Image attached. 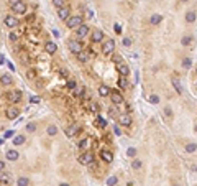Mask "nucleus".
Segmentation results:
<instances>
[{
  "mask_svg": "<svg viewBox=\"0 0 197 186\" xmlns=\"http://www.w3.org/2000/svg\"><path fill=\"white\" fill-rule=\"evenodd\" d=\"M10 8H12V12L15 15H25L28 7H26L25 2H21V0H12L10 2Z\"/></svg>",
  "mask_w": 197,
  "mask_h": 186,
  "instance_id": "obj_1",
  "label": "nucleus"
},
{
  "mask_svg": "<svg viewBox=\"0 0 197 186\" xmlns=\"http://www.w3.org/2000/svg\"><path fill=\"white\" fill-rule=\"evenodd\" d=\"M82 21H84L82 15H71V17L66 20V27L67 28H76V30H77V28L82 25Z\"/></svg>",
  "mask_w": 197,
  "mask_h": 186,
  "instance_id": "obj_2",
  "label": "nucleus"
},
{
  "mask_svg": "<svg viewBox=\"0 0 197 186\" xmlns=\"http://www.w3.org/2000/svg\"><path fill=\"white\" fill-rule=\"evenodd\" d=\"M77 160H79V163H81V165L91 166L92 163H94L95 157H94V153H92V152H89V150H87V152H84V153H82V155H81V157H79Z\"/></svg>",
  "mask_w": 197,
  "mask_h": 186,
  "instance_id": "obj_3",
  "label": "nucleus"
},
{
  "mask_svg": "<svg viewBox=\"0 0 197 186\" xmlns=\"http://www.w3.org/2000/svg\"><path fill=\"white\" fill-rule=\"evenodd\" d=\"M112 99V102L115 104V106H120V104H123V100H125V97H123V94H122V91H118V89H112L110 91V96H108Z\"/></svg>",
  "mask_w": 197,
  "mask_h": 186,
  "instance_id": "obj_4",
  "label": "nucleus"
},
{
  "mask_svg": "<svg viewBox=\"0 0 197 186\" xmlns=\"http://www.w3.org/2000/svg\"><path fill=\"white\" fill-rule=\"evenodd\" d=\"M113 51H115V41L113 40L104 41V45H102V53L107 54V56H110V54H113Z\"/></svg>",
  "mask_w": 197,
  "mask_h": 186,
  "instance_id": "obj_5",
  "label": "nucleus"
},
{
  "mask_svg": "<svg viewBox=\"0 0 197 186\" xmlns=\"http://www.w3.org/2000/svg\"><path fill=\"white\" fill-rule=\"evenodd\" d=\"M67 48H69V51L72 54H77L82 51V43L77 40H71V41H67Z\"/></svg>",
  "mask_w": 197,
  "mask_h": 186,
  "instance_id": "obj_6",
  "label": "nucleus"
},
{
  "mask_svg": "<svg viewBox=\"0 0 197 186\" xmlns=\"http://www.w3.org/2000/svg\"><path fill=\"white\" fill-rule=\"evenodd\" d=\"M3 23H5L7 28H17L20 25V20L15 15H7L5 18H3Z\"/></svg>",
  "mask_w": 197,
  "mask_h": 186,
  "instance_id": "obj_7",
  "label": "nucleus"
},
{
  "mask_svg": "<svg viewBox=\"0 0 197 186\" xmlns=\"http://www.w3.org/2000/svg\"><path fill=\"white\" fill-rule=\"evenodd\" d=\"M89 33H91V27H89V25H84V23H82V25H81V27L76 30V35H77L79 40H84V38H87V36H89Z\"/></svg>",
  "mask_w": 197,
  "mask_h": 186,
  "instance_id": "obj_8",
  "label": "nucleus"
},
{
  "mask_svg": "<svg viewBox=\"0 0 197 186\" xmlns=\"http://www.w3.org/2000/svg\"><path fill=\"white\" fill-rule=\"evenodd\" d=\"M7 99L10 100L12 104H18L20 100H21V91H10V92L7 94Z\"/></svg>",
  "mask_w": 197,
  "mask_h": 186,
  "instance_id": "obj_9",
  "label": "nucleus"
},
{
  "mask_svg": "<svg viewBox=\"0 0 197 186\" xmlns=\"http://www.w3.org/2000/svg\"><path fill=\"white\" fill-rule=\"evenodd\" d=\"M104 38H105L104 31H102V30H98V28H95V30H94V31L91 33V41H92V43H98V41H104Z\"/></svg>",
  "mask_w": 197,
  "mask_h": 186,
  "instance_id": "obj_10",
  "label": "nucleus"
},
{
  "mask_svg": "<svg viewBox=\"0 0 197 186\" xmlns=\"http://www.w3.org/2000/svg\"><path fill=\"white\" fill-rule=\"evenodd\" d=\"M58 17H59V20H63V21H66L69 17H71V8L69 7H61V8H58Z\"/></svg>",
  "mask_w": 197,
  "mask_h": 186,
  "instance_id": "obj_11",
  "label": "nucleus"
},
{
  "mask_svg": "<svg viewBox=\"0 0 197 186\" xmlns=\"http://www.w3.org/2000/svg\"><path fill=\"white\" fill-rule=\"evenodd\" d=\"M118 124L122 127H130L131 125V115L130 114H120V115H118Z\"/></svg>",
  "mask_w": 197,
  "mask_h": 186,
  "instance_id": "obj_12",
  "label": "nucleus"
},
{
  "mask_svg": "<svg viewBox=\"0 0 197 186\" xmlns=\"http://www.w3.org/2000/svg\"><path fill=\"white\" fill-rule=\"evenodd\" d=\"M5 158L8 160V161H17V160L20 158V153L15 150V148H8L5 152Z\"/></svg>",
  "mask_w": 197,
  "mask_h": 186,
  "instance_id": "obj_13",
  "label": "nucleus"
},
{
  "mask_svg": "<svg viewBox=\"0 0 197 186\" xmlns=\"http://www.w3.org/2000/svg\"><path fill=\"white\" fill-rule=\"evenodd\" d=\"M18 115H20L18 107H8V109H7V119L8 120H15Z\"/></svg>",
  "mask_w": 197,
  "mask_h": 186,
  "instance_id": "obj_14",
  "label": "nucleus"
},
{
  "mask_svg": "<svg viewBox=\"0 0 197 186\" xmlns=\"http://www.w3.org/2000/svg\"><path fill=\"white\" fill-rule=\"evenodd\" d=\"M117 71L120 73V76H125V78H128V74H130V68H128V64L126 63H120V64H117Z\"/></svg>",
  "mask_w": 197,
  "mask_h": 186,
  "instance_id": "obj_15",
  "label": "nucleus"
},
{
  "mask_svg": "<svg viewBox=\"0 0 197 186\" xmlns=\"http://www.w3.org/2000/svg\"><path fill=\"white\" fill-rule=\"evenodd\" d=\"M45 51L48 54H54L58 51V45L54 43V41H46L45 43Z\"/></svg>",
  "mask_w": 197,
  "mask_h": 186,
  "instance_id": "obj_16",
  "label": "nucleus"
},
{
  "mask_svg": "<svg viewBox=\"0 0 197 186\" xmlns=\"http://www.w3.org/2000/svg\"><path fill=\"white\" fill-rule=\"evenodd\" d=\"M100 158L104 160L105 163H112L113 161V155H112L110 150H102L100 152Z\"/></svg>",
  "mask_w": 197,
  "mask_h": 186,
  "instance_id": "obj_17",
  "label": "nucleus"
},
{
  "mask_svg": "<svg viewBox=\"0 0 197 186\" xmlns=\"http://www.w3.org/2000/svg\"><path fill=\"white\" fill-rule=\"evenodd\" d=\"M161 21H163V15H161V13H153L150 17V23L153 25V27H158Z\"/></svg>",
  "mask_w": 197,
  "mask_h": 186,
  "instance_id": "obj_18",
  "label": "nucleus"
},
{
  "mask_svg": "<svg viewBox=\"0 0 197 186\" xmlns=\"http://www.w3.org/2000/svg\"><path fill=\"white\" fill-rule=\"evenodd\" d=\"M110 87L108 86H105V84H100V86H98V96H100V97H108V96H110Z\"/></svg>",
  "mask_w": 197,
  "mask_h": 186,
  "instance_id": "obj_19",
  "label": "nucleus"
},
{
  "mask_svg": "<svg viewBox=\"0 0 197 186\" xmlns=\"http://www.w3.org/2000/svg\"><path fill=\"white\" fill-rule=\"evenodd\" d=\"M0 84H2V86H10V84H13V78L10 76V74H2Z\"/></svg>",
  "mask_w": 197,
  "mask_h": 186,
  "instance_id": "obj_20",
  "label": "nucleus"
},
{
  "mask_svg": "<svg viewBox=\"0 0 197 186\" xmlns=\"http://www.w3.org/2000/svg\"><path fill=\"white\" fill-rule=\"evenodd\" d=\"M79 132H81V127H79L77 124H74V125H72L71 128H67V130H66L67 137H74V135H77Z\"/></svg>",
  "mask_w": 197,
  "mask_h": 186,
  "instance_id": "obj_21",
  "label": "nucleus"
},
{
  "mask_svg": "<svg viewBox=\"0 0 197 186\" xmlns=\"http://www.w3.org/2000/svg\"><path fill=\"white\" fill-rule=\"evenodd\" d=\"M76 58H77V61H79V63H87V61H89V53L82 50L81 53H77V54H76Z\"/></svg>",
  "mask_w": 197,
  "mask_h": 186,
  "instance_id": "obj_22",
  "label": "nucleus"
},
{
  "mask_svg": "<svg viewBox=\"0 0 197 186\" xmlns=\"http://www.w3.org/2000/svg\"><path fill=\"white\" fill-rule=\"evenodd\" d=\"M89 145H91V140H89V138H82L77 143V147L81 148V150H84V152H87V150H89Z\"/></svg>",
  "mask_w": 197,
  "mask_h": 186,
  "instance_id": "obj_23",
  "label": "nucleus"
},
{
  "mask_svg": "<svg viewBox=\"0 0 197 186\" xmlns=\"http://www.w3.org/2000/svg\"><path fill=\"white\" fill-rule=\"evenodd\" d=\"M197 18V13H196V10H190V12H187L186 13V21L187 23H194Z\"/></svg>",
  "mask_w": 197,
  "mask_h": 186,
  "instance_id": "obj_24",
  "label": "nucleus"
},
{
  "mask_svg": "<svg viewBox=\"0 0 197 186\" xmlns=\"http://www.w3.org/2000/svg\"><path fill=\"white\" fill-rule=\"evenodd\" d=\"M25 140H26L25 135H15V137H13V145H15V147L23 145V143H25Z\"/></svg>",
  "mask_w": 197,
  "mask_h": 186,
  "instance_id": "obj_25",
  "label": "nucleus"
},
{
  "mask_svg": "<svg viewBox=\"0 0 197 186\" xmlns=\"http://www.w3.org/2000/svg\"><path fill=\"white\" fill-rule=\"evenodd\" d=\"M192 41H194V38H192L190 35H186V36L181 38V45H182V46H190V45H192Z\"/></svg>",
  "mask_w": 197,
  "mask_h": 186,
  "instance_id": "obj_26",
  "label": "nucleus"
},
{
  "mask_svg": "<svg viewBox=\"0 0 197 186\" xmlns=\"http://www.w3.org/2000/svg\"><path fill=\"white\" fill-rule=\"evenodd\" d=\"M10 175H8V173H3V171H0V183H2V185H8V183H10Z\"/></svg>",
  "mask_w": 197,
  "mask_h": 186,
  "instance_id": "obj_27",
  "label": "nucleus"
},
{
  "mask_svg": "<svg viewBox=\"0 0 197 186\" xmlns=\"http://www.w3.org/2000/svg\"><path fill=\"white\" fill-rule=\"evenodd\" d=\"M118 86L122 87V89H128L130 82H128V79H126L125 76H120V79H118Z\"/></svg>",
  "mask_w": 197,
  "mask_h": 186,
  "instance_id": "obj_28",
  "label": "nucleus"
},
{
  "mask_svg": "<svg viewBox=\"0 0 197 186\" xmlns=\"http://www.w3.org/2000/svg\"><path fill=\"white\" fill-rule=\"evenodd\" d=\"M17 185L18 186H30V178H26V176H20L17 179Z\"/></svg>",
  "mask_w": 197,
  "mask_h": 186,
  "instance_id": "obj_29",
  "label": "nucleus"
},
{
  "mask_svg": "<svg viewBox=\"0 0 197 186\" xmlns=\"http://www.w3.org/2000/svg\"><path fill=\"white\" fill-rule=\"evenodd\" d=\"M46 133H48L49 137H54V135L58 133V127L56 125H48L46 127Z\"/></svg>",
  "mask_w": 197,
  "mask_h": 186,
  "instance_id": "obj_30",
  "label": "nucleus"
},
{
  "mask_svg": "<svg viewBox=\"0 0 197 186\" xmlns=\"http://www.w3.org/2000/svg\"><path fill=\"white\" fill-rule=\"evenodd\" d=\"M190 66H192V58H190V56H186L182 60V68L184 69H190Z\"/></svg>",
  "mask_w": 197,
  "mask_h": 186,
  "instance_id": "obj_31",
  "label": "nucleus"
},
{
  "mask_svg": "<svg viewBox=\"0 0 197 186\" xmlns=\"http://www.w3.org/2000/svg\"><path fill=\"white\" fill-rule=\"evenodd\" d=\"M95 125L100 127V128H105V127H107V120H105L104 117H100V115H98L97 119H95Z\"/></svg>",
  "mask_w": 197,
  "mask_h": 186,
  "instance_id": "obj_32",
  "label": "nucleus"
},
{
  "mask_svg": "<svg viewBox=\"0 0 197 186\" xmlns=\"http://www.w3.org/2000/svg\"><path fill=\"white\" fill-rule=\"evenodd\" d=\"M172 86H174V89L177 91V94H182V86H181V82H179V79H172Z\"/></svg>",
  "mask_w": 197,
  "mask_h": 186,
  "instance_id": "obj_33",
  "label": "nucleus"
},
{
  "mask_svg": "<svg viewBox=\"0 0 197 186\" xmlns=\"http://www.w3.org/2000/svg\"><path fill=\"white\" fill-rule=\"evenodd\" d=\"M196 150H197V143H194V142H190V143L186 145V152L187 153H194Z\"/></svg>",
  "mask_w": 197,
  "mask_h": 186,
  "instance_id": "obj_34",
  "label": "nucleus"
},
{
  "mask_svg": "<svg viewBox=\"0 0 197 186\" xmlns=\"http://www.w3.org/2000/svg\"><path fill=\"white\" fill-rule=\"evenodd\" d=\"M117 185H118L117 176H108V178H107V186H117Z\"/></svg>",
  "mask_w": 197,
  "mask_h": 186,
  "instance_id": "obj_35",
  "label": "nucleus"
},
{
  "mask_svg": "<svg viewBox=\"0 0 197 186\" xmlns=\"http://www.w3.org/2000/svg\"><path fill=\"white\" fill-rule=\"evenodd\" d=\"M141 166H143V163H141V160L135 158V160H133V161H131V168H133V170H140Z\"/></svg>",
  "mask_w": 197,
  "mask_h": 186,
  "instance_id": "obj_36",
  "label": "nucleus"
},
{
  "mask_svg": "<svg viewBox=\"0 0 197 186\" xmlns=\"http://www.w3.org/2000/svg\"><path fill=\"white\" fill-rule=\"evenodd\" d=\"M112 61H113L115 64H120V63H123V58H122L120 54H112Z\"/></svg>",
  "mask_w": 197,
  "mask_h": 186,
  "instance_id": "obj_37",
  "label": "nucleus"
},
{
  "mask_svg": "<svg viewBox=\"0 0 197 186\" xmlns=\"http://www.w3.org/2000/svg\"><path fill=\"white\" fill-rule=\"evenodd\" d=\"M126 155H128L130 158H135V157H136V148H135V147H130V148L126 150Z\"/></svg>",
  "mask_w": 197,
  "mask_h": 186,
  "instance_id": "obj_38",
  "label": "nucleus"
},
{
  "mask_svg": "<svg viewBox=\"0 0 197 186\" xmlns=\"http://www.w3.org/2000/svg\"><path fill=\"white\" fill-rule=\"evenodd\" d=\"M66 86H67V89H71V91H74V89L77 87V82H76V81H74V79H69V81H67V84H66Z\"/></svg>",
  "mask_w": 197,
  "mask_h": 186,
  "instance_id": "obj_39",
  "label": "nucleus"
},
{
  "mask_svg": "<svg viewBox=\"0 0 197 186\" xmlns=\"http://www.w3.org/2000/svg\"><path fill=\"white\" fill-rule=\"evenodd\" d=\"M148 100H150L151 104H159V97H158L156 94H151L150 97H148Z\"/></svg>",
  "mask_w": 197,
  "mask_h": 186,
  "instance_id": "obj_40",
  "label": "nucleus"
},
{
  "mask_svg": "<svg viewBox=\"0 0 197 186\" xmlns=\"http://www.w3.org/2000/svg\"><path fill=\"white\" fill-rule=\"evenodd\" d=\"M51 2H53V5H54L56 8H61V7H64L66 0H51Z\"/></svg>",
  "mask_w": 197,
  "mask_h": 186,
  "instance_id": "obj_41",
  "label": "nucleus"
},
{
  "mask_svg": "<svg viewBox=\"0 0 197 186\" xmlns=\"http://www.w3.org/2000/svg\"><path fill=\"white\" fill-rule=\"evenodd\" d=\"M122 45H123L125 48H128V46H131V38H128V36H125L123 40H122Z\"/></svg>",
  "mask_w": 197,
  "mask_h": 186,
  "instance_id": "obj_42",
  "label": "nucleus"
},
{
  "mask_svg": "<svg viewBox=\"0 0 197 186\" xmlns=\"http://www.w3.org/2000/svg\"><path fill=\"white\" fill-rule=\"evenodd\" d=\"M26 130H28V132H35V130H36V124H35V122L26 124Z\"/></svg>",
  "mask_w": 197,
  "mask_h": 186,
  "instance_id": "obj_43",
  "label": "nucleus"
},
{
  "mask_svg": "<svg viewBox=\"0 0 197 186\" xmlns=\"http://www.w3.org/2000/svg\"><path fill=\"white\" fill-rule=\"evenodd\" d=\"M13 137H15V130H7L3 133V138H13Z\"/></svg>",
  "mask_w": 197,
  "mask_h": 186,
  "instance_id": "obj_44",
  "label": "nucleus"
},
{
  "mask_svg": "<svg viewBox=\"0 0 197 186\" xmlns=\"http://www.w3.org/2000/svg\"><path fill=\"white\" fill-rule=\"evenodd\" d=\"M39 97L38 96H31V97H30V102H31V104H39Z\"/></svg>",
  "mask_w": 197,
  "mask_h": 186,
  "instance_id": "obj_45",
  "label": "nucleus"
},
{
  "mask_svg": "<svg viewBox=\"0 0 197 186\" xmlns=\"http://www.w3.org/2000/svg\"><path fill=\"white\" fill-rule=\"evenodd\" d=\"M113 132H115L117 137H120V135H122V128H120L118 125H113Z\"/></svg>",
  "mask_w": 197,
  "mask_h": 186,
  "instance_id": "obj_46",
  "label": "nucleus"
},
{
  "mask_svg": "<svg viewBox=\"0 0 197 186\" xmlns=\"http://www.w3.org/2000/svg\"><path fill=\"white\" fill-rule=\"evenodd\" d=\"M76 96H79V97H84V96H85V89H84V87H81L77 92H76Z\"/></svg>",
  "mask_w": 197,
  "mask_h": 186,
  "instance_id": "obj_47",
  "label": "nucleus"
},
{
  "mask_svg": "<svg viewBox=\"0 0 197 186\" xmlns=\"http://www.w3.org/2000/svg\"><path fill=\"white\" fill-rule=\"evenodd\" d=\"M8 38H10V41H17V40H18V35L15 33V31H12V33H10V36H8Z\"/></svg>",
  "mask_w": 197,
  "mask_h": 186,
  "instance_id": "obj_48",
  "label": "nucleus"
},
{
  "mask_svg": "<svg viewBox=\"0 0 197 186\" xmlns=\"http://www.w3.org/2000/svg\"><path fill=\"white\" fill-rule=\"evenodd\" d=\"M113 30H115V33H122V27H120V25H118V23H115V25H113Z\"/></svg>",
  "mask_w": 197,
  "mask_h": 186,
  "instance_id": "obj_49",
  "label": "nucleus"
},
{
  "mask_svg": "<svg viewBox=\"0 0 197 186\" xmlns=\"http://www.w3.org/2000/svg\"><path fill=\"white\" fill-rule=\"evenodd\" d=\"M91 109L94 110V112H98V109H100V107H98L97 104H94V102H92V104H91Z\"/></svg>",
  "mask_w": 197,
  "mask_h": 186,
  "instance_id": "obj_50",
  "label": "nucleus"
},
{
  "mask_svg": "<svg viewBox=\"0 0 197 186\" xmlns=\"http://www.w3.org/2000/svg\"><path fill=\"white\" fill-rule=\"evenodd\" d=\"M7 66H8V69H10V71H15V66H13V63H10V61H8V63H7Z\"/></svg>",
  "mask_w": 197,
  "mask_h": 186,
  "instance_id": "obj_51",
  "label": "nucleus"
},
{
  "mask_svg": "<svg viewBox=\"0 0 197 186\" xmlns=\"http://www.w3.org/2000/svg\"><path fill=\"white\" fill-rule=\"evenodd\" d=\"M164 112H166V115H169V117L172 115V112H171V109H169V107H166V109H164Z\"/></svg>",
  "mask_w": 197,
  "mask_h": 186,
  "instance_id": "obj_52",
  "label": "nucleus"
},
{
  "mask_svg": "<svg viewBox=\"0 0 197 186\" xmlns=\"http://www.w3.org/2000/svg\"><path fill=\"white\" fill-rule=\"evenodd\" d=\"M3 168H5V161L0 160V171H3Z\"/></svg>",
  "mask_w": 197,
  "mask_h": 186,
  "instance_id": "obj_53",
  "label": "nucleus"
},
{
  "mask_svg": "<svg viewBox=\"0 0 197 186\" xmlns=\"http://www.w3.org/2000/svg\"><path fill=\"white\" fill-rule=\"evenodd\" d=\"M87 17H89V18H94V12H92V10H89V12H87Z\"/></svg>",
  "mask_w": 197,
  "mask_h": 186,
  "instance_id": "obj_54",
  "label": "nucleus"
},
{
  "mask_svg": "<svg viewBox=\"0 0 197 186\" xmlns=\"http://www.w3.org/2000/svg\"><path fill=\"white\" fill-rule=\"evenodd\" d=\"M190 170H192V171H197V165H192L190 166Z\"/></svg>",
  "mask_w": 197,
  "mask_h": 186,
  "instance_id": "obj_55",
  "label": "nucleus"
},
{
  "mask_svg": "<svg viewBox=\"0 0 197 186\" xmlns=\"http://www.w3.org/2000/svg\"><path fill=\"white\" fill-rule=\"evenodd\" d=\"M59 186H71L69 183H59Z\"/></svg>",
  "mask_w": 197,
  "mask_h": 186,
  "instance_id": "obj_56",
  "label": "nucleus"
},
{
  "mask_svg": "<svg viewBox=\"0 0 197 186\" xmlns=\"http://www.w3.org/2000/svg\"><path fill=\"white\" fill-rule=\"evenodd\" d=\"M179 2H182V3H186V2H189V0H179Z\"/></svg>",
  "mask_w": 197,
  "mask_h": 186,
  "instance_id": "obj_57",
  "label": "nucleus"
},
{
  "mask_svg": "<svg viewBox=\"0 0 197 186\" xmlns=\"http://www.w3.org/2000/svg\"><path fill=\"white\" fill-rule=\"evenodd\" d=\"M196 132H197V125H196Z\"/></svg>",
  "mask_w": 197,
  "mask_h": 186,
  "instance_id": "obj_58",
  "label": "nucleus"
},
{
  "mask_svg": "<svg viewBox=\"0 0 197 186\" xmlns=\"http://www.w3.org/2000/svg\"><path fill=\"white\" fill-rule=\"evenodd\" d=\"M196 73H197V68H196Z\"/></svg>",
  "mask_w": 197,
  "mask_h": 186,
  "instance_id": "obj_59",
  "label": "nucleus"
},
{
  "mask_svg": "<svg viewBox=\"0 0 197 186\" xmlns=\"http://www.w3.org/2000/svg\"><path fill=\"white\" fill-rule=\"evenodd\" d=\"M196 84H197V81H196Z\"/></svg>",
  "mask_w": 197,
  "mask_h": 186,
  "instance_id": "obj_60",
  "label": "nucleus"
},
{
  "mask_svg": "<svg viewBox=\"0 0 197 186\" xmlns=\"http://www.w3.org/2000/svg\"><path fill=\"white\" fill-rule=\"evenodd\" d=\"M0 186H3V185H0Z\"/></svg>",
  "mask_w": 197,
  "mask_h": 186,
  "instance_id": "obj_61",
  "label": "nucleus"
}]
</instances>
